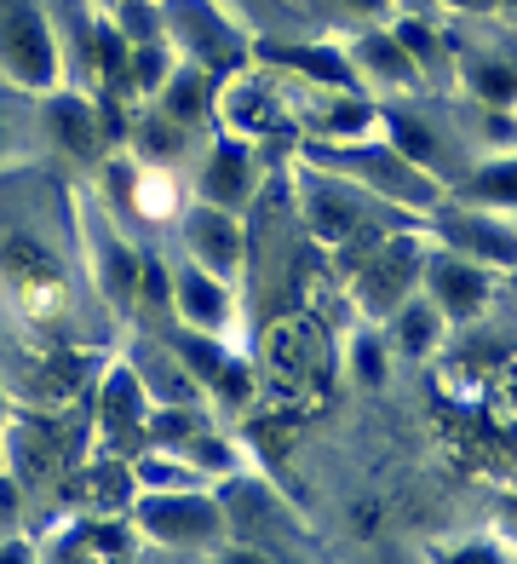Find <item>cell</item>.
<instances>
[{
	"label": "cell",
	"instance_id": "277c9868",
	"mask_svg": "<svg viewBox=\"0 0 517 564\" xmlns=\"http://www.w3.org/2000/svg\"><path fill=\"white\" fill-rule=\"evenodd\" d=\"M185 237H190V253H196V271H207V276H230L237 271V219H230L224 208H213V202H207V208H196L190 214V225H185Z\"/></svg>",
	"mask_w": 517,
	"mask_h": 564
},
{
	"label": "cell",
	"instance_id": "2e32d148",
	"mask_svg": "<svg viewBox=\"0 0 517 564\" xmlns=\"http://www.w3.org/2000/svg\"><path fill=\"white\" fill-rule=\"evenodd\" d=\"M18 467H23V473H46V467H52V438H46L35 421L18 426Z\"/></svg>",
	"mask_w": 517,
	"mask_h": 564
},
{
	"label": "cell",
	"instance_id": "9a60e30c",
	"mask_svg": "<svg viewBox=\"0 0 517 564\" xmlns=\"http://www.w3.org/2000/svg\"><path fill=\"white\" fill-rule=\"evenodd\" d=\"M139 387L155 392V403H196V380H185V369L155 364L150 375H139Z\"/></svg>",
	"mask_w": 517,
	"mask_h": 564
},
{
	"label": "cell",
	"instance_id": "5b68a950",
	"mask_svg": "<svg viewBox=\"0 0 517 564\" xmlns=\"http://www.w3.org/2000/svg\"><path fill=\"white\" fill-rule=\"evenodd\" d=\"M173 305H178V317H185L190 328H224L230 317V294H224V282L219 276H207V271H185L173 282Z\"/></svg>",
	"mask_w": 517,
	"mask_h": 564
},
{
	"label": "cell",
	"instance_id": "d6986e66",
	"mask_svg": "<svg viewBox=\"0 0 517 564\" xmlns=\"http://www.w3.org/2000/svg\"><path fill=\"white\" fill-rule=\"evenodd\" d=\"M477 196H483V202H517V167H488V173H477Z\"/></svg>",
	"mask_w": 517,
	"mask_h": 564
},
{
	"label": "cell",
	"instance_id": "cb8c5ba5",
	"mask_svg": "<svg viewBox=\"0 0 517 564\" xmlns=\"http://www.w3.org/2000/svg\"><path fill=\"white\" fill-rule=\"evenodd\" d=\"M0 564H30V547H23V542H0Z\"/></svg>",
	"mask_w": 517,
	"mask_h": 564
},
{
	"label": "cell",
	"instance_id": "8992f818",
	"mask_svg": "<svg viewBox=\"0 0 517 564\" xmlns=\"http://www.w3.org/2000/svg\"><path fill=\"white\" fill-rule=\"evenodd\" d=\"M178 351L190 357V369L207 380V387H213L230 409H242L248 398H253V375L242 369V364H230L224 351H213V346H196V340H178Z\"/></svg>",
	"mask_w": 517,
	"mask_h": 564
},
{
	"label": "cell",
	"instance_id": "7c38bea8",
	"mask_svg": "<svg viewBox=\"0 0 517 564\" xmlns=\"http://www.w3.org/2000/svg\"><path fill=\"white\" fill-rule=\"evenodd\" d=\"M437 305L431 300H408L403 312H397V346L408 351V357H420V351H431V340H437Z\"/></svg>",
	"mask_w": 517,
	"mask_h": 564
},
{
	"label": "cell",
	"instance_id": "603a6c76",
	"mask_svg": "<svg viewBox=\"0 0 517 564\" xmlns=\"http://www.w3.org/2000/svg\"><path fill=\"white\" fill-rule=\"evenodd\" d=\"M449 564H501V558H495V547H465V553H454Z\"/></svg>",
	"mask_w": 517,
	"mask_h": 564
},
{
	"label": "cell",
	"instance_id": "484cf974",
	"mask_svg": "<svg viewBox=\"0 0 517 564\" xmlns=\"http://www.w3.org/2000/svg\"><path fill=\"white\" fill-rule=\"evenodd\" d=\"M454 7H488V0H454Z\"/></svg>",
	"mask_w": 517,
	"mask_h": 564
},
{
	"label": "cell",
	"instance_id": "44dd1931",
	"mask_svg": "<svg viewBox=\"0 0 517 564\" xmlns=\"http://www.w3.org/2000/svg\"><path fill=\"white\" fill-rule=\"evenodd\" d=\"M98 69L103 75H127V46L116 30H98Z\"/></svg>",
	"mask_w": 517,
	"mask_h": 564
},
{
	"label": "cell",
	"instance_id": "3957f363",
	"mask_svg": "<svg viewBox=\"0 0 517 564\" xmlns=\"http://www.w3.org/2000/svg\"><path fill=\"white\" fill-rule=\"evenodd\" d=\"M0 265L12 271V289L30 300V305H52V300L64 294L58 260H52L35 237H7V242H0Z\"/></svg>",
	"mask_w": 517,
	"mask_h": 564
},
{
	"label": "cell",
	"instance_id": "8fae6325",
	"mask_svg": "<svg viewBox=\"0 0 517 564\" xmlns=\"http://www.w3.org/2000/svg\"><path fill=\"white\" fill-rule=\"evenodd\" d=\"M144 426H150L155 444H190L196 432H207L201 415H196V403H155L144 415Z\"/></svg>",
	"mask_w": 517,
	"mask_h": 564
},
{
	"label": "cell",
	"instance_id": "4316f807",
	"mask_svg": "<svg viewBox=\"0 0 517 564\" xmlns=\"http://www.w3.org/2000/svg\"><path fill=\"white\" fill-rule=\"evenodd\" d=\"M0 415H7V398H0ZM0 426H7V421H0Z\"/></svg>",
	"mask_w": 517,
	"mask_h": 564
},
{
	"label": "cell",
	"instance_id": "7402d4cb",
	"mask_svg": "<svg viewBox=\"0 0 517 564\" xmlns=\"http://www.w3.org/2000/svg\"><path fill=\"white\" fill-rule=\"evenodd\" d=\"M139 478L150 484V490H155V484H167V490H178V473H173V460H162V455H144V460H139Z\"/></svg>",
	"mask_w": 517,
	"mask_h": 564
},
{
	"label": "cell",
	"instance_id": "4fadbf2b",
	"mask_svg": "<svg viewBox=\"0 0 517 564\" xmlns=\"http://www.w3.org/2000/svg\"><path fill=\"white\" fill-rule=\"evenodd\" d=\"M52 133H58L75 156H92L98 150V139H92V121H87V110L75 105V98H58V105H52Z\"/></svg>",
	"mask_w": 517,
	"mask_h": 564
},
{
	"label": "cell",
	"instance_id": "9c48e42d",
	"mask_svg": "<svg viewBox=\"0 0 517 564\" xmlns=\"http://www.w3.org/2000/svg\"><path fill=\"white\" fill-rule=\"evenodd\" d=\"M144 415H150V403H144L139 375L133 369H110V387H103V426L133 432V426H144Z\"/></svg>",
	"mask_w": 517,
	"mask_h": 564
},
{
	"label": "cell",
	"instance_id": "52a82bcc",
	"mask_svg": "<svg viewBox=\"0 0 517 564\" xmlns=\"http://www.w3.org/2000/svg\"><path fill=\"white\" fill-rule=\"evenodd\" d=\"M248 178H253V167H248V150L242 144H219L213 150V162H207V178H201V191H207V202L213 208H242L248 202Z\"/></svg>",
	"mask_w": 517,
	"mask_h": 564
},
{
	"label": "cell",
	"instance_id": "7a4b0ae2",
	"mask_svg": "<svg viewBox=\"0 0 517 564\" xmlns=\"http://www.w3.org/2000/svg\"><path fill=\"white\" fill-rule=\"evenodd\" d=\"M0 64H7L23 87L52 82V41H46L41 12L30 0H0Z\"/></svg>",
	"mask_w": 517,
	"mask_h": 564
},
{
	"label": "cell",
	"instance_id": "e0dca14e",
	"mask_svg": "<svg viewBox=\"0 0 517 564\" xmlns=\"http://www.w3.org/2000/svg\"><path fill=\"white\" fill-rule=\"evenodd\" d=\"M185 455L196 460L201 473H230V467H237V455H230V444H219L213 432H196V438L185 444Z\"/></svg>",
	"mask_w": 517,
	"mask_h": 564
},
{
	"label": "cell",
	"instance_id": "6da1fadb",
	"mask_svg": "<svg viewBox=\"0 0 517 564\" xmlns=\"http://www.w3.org/2000/svg\"><path fill=\"white\" fill-rule=\"evenodd\" d=\"M139 530L155 535V542H173V547H201L224 530V512L213 496H196V490H155L139 507Z\"/></svg>",
	"mask_w": 517,
	"mask_h": 564
},
{
	"label": "cell",
	"instance_id": "ba28073f",
	"mask_svg": "<svg viewBox=\"0 0 517 564\" xmlns=\"http://www.w3.org/2000/svg\"><path fill=\"white\" fill-rule=\"evenodd\" d=\"M431 294L443 300V312H454V317H472L477 305H483V271L477 265H465V260H431Z\"/></svg>",
	"mask_w": 517,
	"mask_h": 564
},
{
	"label": "cell",
	"instance_id": "83f0119b",
	"mask_svg": "<svg viewBox=\"0 0 517 564\" xmlns=\"http://www.w3.org/2000/svg\"><path fill=\"white\" fill-rule=\"evenodd\" d=\"M0 467H7V449H0Z\"/></svg>",
	"mask_w": 517,
	"mask_h": 564
},
{
	"label": "cell",
	"instance_id": "d4e9b609",
	"mask_svg": "<svg viewBox=\"0 0 517 564\" xmlns=\"http://www.w3.org/2000/svg\"><path fill=\"white\" fill-rule=\"evenodd\" d=\"M224 564H265L258 553H224Z\"/></svg>",
	"mask_w": 517,
	"mask_h": 564
},
{
	"label": "cell",
	"instance_id": "ac0fdd59",
	"mask_svg": "<svg viewBox=\"0 0 517 564\" xmlns=\"http://www.w3.org/2000/svg\"><path fill=\"white\" fill-rule=\"evenodd\" d=\"M351 364H356V380H362V387H380V380H385V364H380V340H374V335H362V340L351 346Z\"/></svg>",
	"mask_w": 517,
	"mask_h": 564
},
{
	"label": "cell",
	"instance_id": "30bf717a",
	"mask_svg": "<svg viewBox=\"0 0 517 564\" xmlns=\"http://www.w3.org/2000/svg\"><path fill=\"white\" fill-rule=\"evenodd\" d=\"M310 225H317V237H328V242H345V237H356V208L340 196V191H310Z\"/></svg>",
	"mask_w": 517,
	"mask_h": 564
},
{
	"label": "cell",
	"instance_id": "ffe728a7",
	"mask_svg": "<svg viewBox=\"0 0 517 564\" xmlns=\"http://www.w3.org/2000/svg\"><path fill=\"white\" fill-rule=\"evenodd\" d=\"M167 116H178V121L201 116V82H196V75H185V82H173V93H167Z\"/></svg>",
	"mask_w": 517,
	"mask_h": 564
},
{
	"label": "cell",
	"instance_id": "5bb4252c",
	"mask_svg": "<svg viewBox=\"0 0 517 564\" xmlns=\"http://www.w3.org/2000/svg\"><path fill=\"white\" fill-rule=\"evenodd\" d=\"M403 271H408V253L403 248L392 253V260L369 265V276H362V282H369V289H362V294H369V305H397L403 300Z\"/></svg>",
	"mask_w": 517,
	"mask_h": 564
}]
</instances>
